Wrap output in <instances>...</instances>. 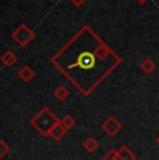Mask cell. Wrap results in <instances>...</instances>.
Here are the masks:
<instances>
[{"instance_id":"e0dca14e","label":"cell","mask_w":159,"mask_h":160,"mask_svg":"<svg viewBox=\"0 0 159 160\" xmlns=\"http://www.w3.org/2000/svg\"><path fill=\"white\" fill-rule=\"evenodd\" d=\"M156 143L159 145V134H158V137H156Z\"/></svg>"},{"instance_id":"5b68a950","label":"cell","mask_w":159,"mask_h":160,"mask_svg":"<svg viewBox=\"0 0 159 160\" xmlns=\"http://www.w3.org/2000/svg\"><path fill=\"white\" fill-rule=\"evenodd\" d=\"M117 156H119V160H137L136 153L126 145H123L117 150Z\"/></svg>"},{"instance_id":"30bf717a","label":"cell","mask_w":159,"mask_h":160,"mask_svg":"<svg viewBox=\"0 0 159 160\" xmlns=\"http://www.w3.org/2000/svg\"><path fill=\"white\" fill-rule=\"evenodd\" d=\"M66 131H67V130L63 127L62 124H60V120H59V122H57V124L50 130V134H49V137L53 138L54 141H59V139H62V138L64 137Z\"/></svg>"},{"instance_id":"6da1fadb","label":"cell","mask_w":159,"mask_h":160,"mask_svg":"<svg viewBox=\"0 0 159 160\" xmlns=\"http://www.w3.org/2000/svg\"><path fill=\"white\" fill-rule=\"evenodd\" d=\"M50 61L82 95L88 96L117 68L121 58L85 25Z\"/></svg>"},{"instance_id":"277c9868","label":"cell","mask_w":159,"mask_h":160,"mask_svg":"<svg viewBox=\"0 0 159 160\" xmlns=\"http://www.w3.org/2000/svg\"><path fill=\"white\" fill-rule=\"evenodd\" d=\"M102 130L106 135H109V137H115V135H117L121 130V122L119 121L115 116H110L109 118H106L105 121L102 122Z\"/></svg>"},{"instance_id":"ba28073f","label":"cell","mask_w":159,"mask_h":160,"mask_svg":"<svg viewBox=\"0 0 159 160\" xmlns=\"http://www.w3.org/2000/svg\"><path fill=\"white\" fill-rule=\"evenodd\" d=\"M0 60H2V63L4 64L6 67H13L14 64L17 63V56H16V53H14V52L7 50V52H4V53L2 54Z\"/></svg>"},{"instance_id":"8992f818","label":"cell","mask_w":159,"mask_h":160,"mask_svg":"<svg viewBox=\"0 0 159 160\" xmlns=\"http://www.w3.org/2000/svg\"><path fill=\"white\" fill-rule=\"evenodd\" d=\"M18 77H20L24 82H29L31 79L35 78V71H33L29 66H24L18 70Z\"/></svg>"},{"instance_id":"9c48e42d","label":"cell","mask_w":159,"mask_h":160,"mask_svg":"<svg viewBox=\"0 0 159 160\" xmlns=\"http://www.w3.org/2000/svg\"><path fill=\"white\" fill-rule=\"evenodd\" d=\"M82 148H84L88 153H94V152H96V150L99 149V142H98L94 137H90V138H87V139L82 142Z\"/></svg>"},{"instance_id":"3957f363","label":"cell","mask_w":159,"mask_h":160,"mask_svg":"<svg viewBox=\"0 0 159 160\" xmlns=\"http://www.w3.org/2000/svg\"><path fill=\"white\" fill-rule=\"evenodd\" d=\"M11 36H13V39L21 46V48H25L27 45L31 43L33 39H35V32H33L28 25L21 24L20 27H17V28L14 29V32L11 33Z\"/></svg>"},{"instance_id":"9a60e30c","label":"cell","mask_w":159,"mask_h":160,"mask_svg":"<svg viewBox=\"0 0 159 160\" xmlns=\"http://www.w3.org/2000/svg\"><path fill=\"white\" fill-rule=\"evenodd\" d=\"M70 2H71L75 7H80V6H82L85 2H87V0H70Z\"/></svg>"},{"instance_id":"2e32d148","label":"cell","mask_w":159,"mask_h":160,"mask_svg":"<svg viewBox=\"0 0 159 160\" xmlns=\"http://www.w3.org/2000/svg\"><path fill=\"white\" fill-rule=\"evenodd\" d=\"M137 3H138V4H145L146 2H148V0H136Z\"/></svg>"},{"instance_id":"7a4b0ae2","label":"cell","mask_w":159,"mask_h":160,"mask_svg":"<svg viewBox=\"0 0 159 160\" xmlns=\"http://www.w3.org/2000/svg\"><path fill=\"white\" fill-rule=\"evenodd\" d=\"M59 122V118L49 110V107H42L31 118V125L42 137H49L50 130Z\"/></svg>"},{"instance_id":"4fadbf2b","label":"cell","mask_w":159,"mask_h":160,"mask_svg":"<svg viewBox=\"0 0 159 160\" xmlns=\"http://www.w3.org/2000/svg\"><path fill=\"white\" fill-rule=\"evenodd\" d=\"M10 153V146L4 139H0V159H4Z\"/></svg>"},{"instance_id":"8fae6325","label":"cell","mask_w":159,"mask_h":160,"mask_svg":"<svg viewBox=\"0 0 159 160\" xmlns=\"http://www.w3.org/2000/svg\"><path fill=\"white\" fill-rule=\"evenodd\" d=\"M53 95H54V98H56L57 100H60V102H63V100H66L67 98H69L70 92H69V89H67L66 87H64V85H59V87H56V88H54Z\"/></svg>"},{"instance_id":"7c38bea8","label":"cell","mask_w":159,"mask_h":160,"mask_svg":"<svg viewBox=\"0 0 159 160\" xmlns=\"http://www.w3.org/2000/svg\"><path fill=\"white\" fill-rule=\"evenodd\" d=\"M60 124H62L66 130H71L75 125V118L71 114H66L63 118H60Z\"/></svg>"},{"instance_id":"52a82bcc","label":"cell","mask_w":159,"mask_h":160,"mask_svg":"<svg viewBox=\"0 0 159 160\" xmlns=\"http://www.w3.org/2000/svg\"><path fill=\"white\" fill-rule=\"evenodd\" d=\"M140 68H141V71L144 74H152L155 71V68H156V64H155V61L152 58L146 57L140 63Z\"/></svg>"},{"instance_id":"5bb4252c","label":"cell","mask_w":159,"mask_h":160,"mask_svg":"<svg viewBox=\"0 0 159 160\" xmlns=\"http://www.w3.org/2000/svg\"><path fill=\"white\" fill-rule=\"evenodd\" d=\"M100 160H119L117 150H116V149H110L108 153H105V155H103V158Z\"/></svg>"}]
</instances>
